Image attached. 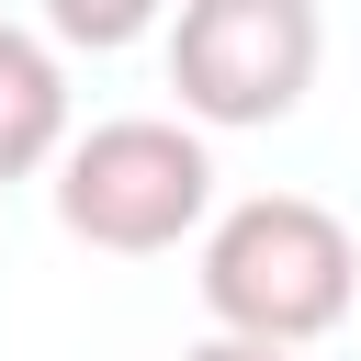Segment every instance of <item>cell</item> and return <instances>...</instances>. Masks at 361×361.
<instances>
[{"instance_id": "6da1fadb", "label": "cell", "mask_w": 361, "mask_h": 361, "mask_svg": "<svg viewBox=\"0 0 361 361\" xmlns=\"http://www.w3.org/2000/svg\"><path fill=\"white\" fill-rule=\"evenodd\" d=\"M192 282H203V316L226 338L305 350L361 305V248L316 192H248V203H226L203 226V271Z\"/></svg>"}, {"instance_id": "7a4b0ae2", "label": "cell", "mask_w": 361, "mask_h": 361, "mask_svg": "<svg viewBox=\"0 0 361 361\" xmlns=\"http://www.w3.org/2000/svg\"><path fill=\"white\" fill-rule=\"evenodd\" d=\"M214 214V147L180 113H113L56 158V226L113 259H158Z\"/></svg>"}, {"instance_id": "3957f363", "label": "cell", "mask_w": 361, "mask_h": 361, "mask_svg": "<svg viewBox=\"0 0 361 361\" xmlns=\"http://www.w3.org/2000/svg\"><path fill=\"white\" fill-rule=\"evenodd\" d=\"M316 56H327L316 0H180L169 11V90H180V124L203 135L282 124L316 90Z\"/></svg>"}, {"instance_id": "277c9868", "label": "cell", "mask_w": 361, "mask_h": 361, "mask_svg": "<svg viewBox=\"0 0 361 361\" xmlns=\"http://www.w3.org/2000/svg\"><path fill=\"white\" fill-rule=\"evenodd\" d=\"M68 158V56L34 23H0V180Z\"/></svg>"}, {"instance_id": "5b68a950", "label": "cell", "mask_w": 361, "mask_h": 361, "mask_svg": "<svg viewBox=\"0 0 361 361\" xmlns=\"http://www.w3.org/2000/svg\"><path fill=\"white\" fill-rule=\"evenodd\" d=\"M158 11H169V0H45V34H56V45H90V56H113V45H135Z\"/></svg>"}, {"instance_id": "8992f818", "label": "cell", "mask_w": 361, "mask_h": 361, "mask_svg": "<svg viewBox=\"0 0 361 361\" xmlns=\"http://www.w3.org/2000/svg\"><path fill=\"white\" fill-rule=\"evenodd\" d=\"M180 361H305V350H271V338H226V327H203Z\"/></svg>"}]
</instances>
